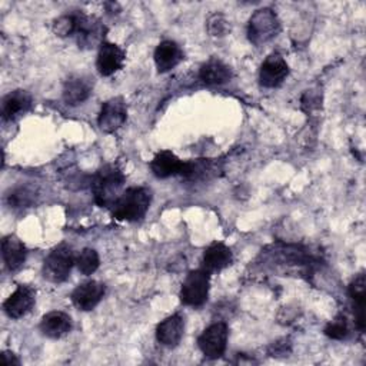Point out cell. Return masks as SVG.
I'll return each instance as SVG.
<instances>
[{
    "mask_svg": "<svg viewBox=\"0 0 366 366\" xmlns=\"http://www.w3.org/2000/svg\"><path fill=\"white\" fill-rule=\"evenodd\" d=\"M124 174L117 166L104 164L103 167H100L92 177L90 184L94 202L100 207L112 209L123 193L122 187L124 184Z\"/></svg>",
    "mask_w": 366,
    "mask_h": 366,
    "instance_id": "cell-1",
    "label": "cell"
},
{
    "mask_svg": "<svg viewBox=\"0 0 366 366\" xmlns=\"http://www.w3.org/2000/svg\"><path fill=\"white\" fill-rule=\"evenodd\" d=\"M152 192L147 187H129L112 207V214L117 220L137 222L144 217L150 207Z\"/></svg>",
    "mask_w": 366,
    "mask_h": 366,
    "instance_id": "cell-2",
    "label": "cell"
},
{
    "mask_svg": "<svg viewBox=\"0 0 366 366\" xmlns=\"http://www.w3.org/2000/svg\"><path fill=\"white\" fill-rule=\"evenodd\" d=\"M76 262V256L70 246L59 244L54 247L43 262V277L51 283L64 282Z\"/></svg>",
    "mask_w": 366,
    "mask_h": 366,
    "instance_id": "cell-3",
    "label": "cell"
},
{
    "mask_svg": "<svg viewBox=\"0 0 366 366\" xmlns=\"http://www.w3.org/2000/svg\"><path fill=\"white\" fill-rule=\"evenodd\" d=\"M279 31L280 21L272 9L256 10L249 19L247 37L256 46L272 40Z\"/></svg>",
    "mask_w": 366,
    "mask_h": 366,
    "instance_id": "cell-4",
    "label": "cell"
},
{
    "mask_svg": "<svg viewBox=\"0 0 366 366\" xmlns=\"http://www.w3.org/2000/svg\"><path fill=\"white\" fill-rule=\"evenodd\" d=\"M210 273L203 267L192 270L180 289V300L187 306H202L207 300Z\"/></svg>",
    "mask_w": 366,
    "mask_h": 366,
    "instance_id": "cell-5",
    "label": "cell"
},
{
    "mask_svg": "<svg viewBox=\"0 0 366 366\" xmlns=\"http://www.w3.org/2000/svg\"><path fill=\"white\" fill-rule=\"evenodd\" d=\"M106 27L103 23L94 17L86 16L83 13H76V41L79 47L92 49L103 43Z\"/></svg>",
    "mask_w": 366,
    "mask_h": 366,
    "instance_id": "cell-6",
    "label": "cell"
},
{
    "mask_svg": "<svg viewBox=\"0 0 366 366\" xmlns=\"http://www.w3.org/2000/svg\"><path fill=\"white\" fill-rule=\"evenodd\" d=\"M227 326L223 322H217L210 325L203 330V333L197 339V346L206 357L217 359L220 357L227 345Z\"/></svg>",
    "mask_w": 366,
    "mask_h": 366,
    "instance_id": "cell-7",
    "label": "cell"
},
{
    "mask_svg": "<svg viewBox=\"0 0 366 366\" xmlns=\"http://www.w3.org/2000/svg\"><path fill=\"white\" fill-rule=\"evenodd\" d=\"M127 117V107L123 97H112L102 104L97 124L102 132L113 133L123 126Z\"/></svg>",
    "mask_w": 366,
    "mask_h": 366,
    "instance_id": "cell-8",
    "label": "cell"
},
{
    "mask_svg": "<svg viewBox=\"0 0 366 366\" xmlns=\"http://www.w3.org/2000/svg\"><path fill=\"white\" fill-rule=\"evenodd\" d=\"M289 74V67L286 60L279 53L269 54L260 66L259 80L260 84L269 89L277 87Z\"/></svg>",
    "mask_w": 366,
    "mask_h": 366,
    "instance_id": "cell-9",
    "label": "cell"
},
{
    "mask_svg": "<svg viewBox=\"0 0 366 366\" xmlns=\"http://www.w3.org/2000/svg\"><path fill=\"white\" fill-rule=\"evenodd\" d=\"M106 293V286L97 280H87L80 283L71 293L73 305L83 312L94 309Z\"/></svg>",
    "mask_w": 366,
    "mask_h": 366,
    "instance_id": "cell-10",
    "label": "cell"
},
{
    "mask_svg": "<svg viewBox=\"0 0 366 366\" xmlns=\"http://www.w3.org/2000/svg\"><path fill=\"white\" fill-rule=\"evenodd\" d=\"M36 302V292L27 285H20L17 289L4 300L3 310L11 319H20L29 313Z\"/></svg>",
    "mask_w": 366,
    "mask_h": 366,
    "instance_id": "cell-11",
    "label": "cell"
},
{
    "mask_svg": "<svg viewBox=\"0 0 366 366\" xmlns=\"http://www.w3.org/2000/svg\"><path fill=\"white\" fill-rule=\"evenodd\" d=\"M124 51L114 43L103 41L99 47L96 69L102 76H112L123 67Z\"/></svg>",
    "mask_w": 366,
    "mask_h": 366,
    "instance_id": "cell-12",
    "label": "cell"
},
{
    "mask_svg": "<svg viewBox=\"0 0 366 366\" xmlns=\"http://www.w3.org/2000/svg\"><path fill=\"white\" fill-rule=\"evenodd\" d=\"M154 64L157 71L166 73L174 69L183 60V51L180 46L173 40H163L154 50Z\"/></svg>",
    "mask_w": 366,
    "mask_h": 366,
    "instance_id": "cell-13",
    "label": "cell"
},
{
    "mask_svg": "<svg viewBox=\"0 0 366 366\" xmlns=\"http://www.w3.org/2000/svg\"><path fill=\"white\" fill-rule=\"evenodd\" d=\"M184 330V320L180 315H172L163 319L156 327V339L159 343L167 347L176 346Z\"/></svg>",
    "mask_w": 366,
    "mask_h": 366,
    "instance_id": "cell-14",
    "label": "cell"
},
{
    "mask_svg": "<svg viewBox=\"0 0 366 366\" xmlns=\"http://www.w3.org/2000/svg\"><path fill=\"white\" fill-rule=\"evenodd\" d=\"M70 329H71V317L61 310H53L46 313L40 322L41 333L51 339H59L67 335Z\"/></svg>",
    "mask_w": 366,
    "mask_h": 366,
    "instance_id": "cell-15",
    "label": "cell"
},
{
    "mask_svg": "<svg viewBox=\"0 0 366 366\" xmlns=\"http://www.w3.org/2000/svg\"><path fill=\"white\" fill-rule=\"evenodd\" d=\"M26 246L14 234L4 236L1 240V257L9 270H17L26 260Z\"/></svg>",
    "mask_w": 366,
    "mask_h": 366,
    "instance_id": "cell-16",
    "label": "cell"
},
{
    "mask_svg": "<svg viewBox=\"0 0 366 366\" xmlns=\"http://www.w3.org/2000/svg\"><path fill=\"white\" fill-rule=\"evenodd\" d=\"M92 89L93 87L89 79L83 76L69 77L63 86V100L70 106L81 104L92 94Z\"/></svg>",
    "mask_w": 366,
    "mask_h": 366,
    "instance_id": "cell-17",
    "label": "cell"
},
{
    "mask_svg": "<svg viewBox=\"0 0 366 366\" xmlns=\"http://www.w3.org/2000/svg\"><path fill=\"white\" fill-rule=\"evenodd\" d=\"M31 106V96L26 90H13L1 100L3 120H13L21 113L27 112Z\"/></svg>",
    "mask_w": 366,
    "mask_h": 366,
    "instance_id": "cell-18",
    "label": "cell"
},
{
    "mask_svg": "<svg viewBox=\"0 0 366 366\" xmlns=\"http://www.w3.org/2000/svg\"><path fill=\"white\" fill-rule=\"evenodd\" d=\"M182 169L183 160H180L174 153L169 150L159 152L150 162V170L159 179H166L176 174L180 176Z\"/></svg>",
    "mask_w": 366,
    "mask_h": 366,
    "instance_id": "cell-19",
    "label": "cell"
},
{
    "mask_svg": "<svg viewBox=\"0 0 366 366\" xmlns=\"http://www.w3.org/2000/svg\"><path fill=\"white\" fill-rule=\"evenodd\" d=\"M233 260L232 250L223 243L210 244L203 254V269L209 273L227 267Z\"/></svg>",
    "mask_w": 366,
    "mask_h": 366,
    "instance_id": "cell-20",
    "label": "cell"
},
{
    "mask_svg": "<svg viewBox=\"0 0 366 366\" xmlns=\"http://www.w3.org/2000/svg\"><path fill=\"white\" fill-rule=\"evenodd\" d=\"M199 77L206 84H223L232 79V69L222 60L213 57L202 64L199 70Z\"/></svg>",
    "mask_w": 366,
    "mask_h": 366,
    "instance_id": "cell-21",
    "label": "cell"
},
{
    "mask_svg": "<svg viewBox=\"0 0 366 366\" xmlns=\"http://www.w3.org/2000/svg\"><path fill=\"white\" fill-rule=\"evenodd\" d=\"M349 296L355 303V320L360 332L365 329V299H366V283L365 274H357L349 285Z\"/></svg>",
    "mask_w": 366,
    "mask_h": 366,
    "instance_id": "cell-22",
    "label": "cell"
},
{
    "mask_svg": "<svg viewBox=\"0 0 366 366\" xmlns=\"http://www.w3.org/2000/svg\"><path fill=\"white\" fill-rule=\"evenodd\" d=\"M74 264L77 266L79 272L81 274H92L97 270L99 264H100V259H99V254L92 247H84L77 256H76V262Z\"/></svg>",
    "mask_w": 366,
    "mask_h": 366,
    "instance_id": "cell-23",
    "label": "cell"
},
{
    "mask_svg": "<svg viewBox=\"0 0 366 366\" xmlns=\"http://www.w3.org/2000/svg\"><path fill=\"white\" fill-rule=\"evenodd\" d=\"M347 332H349V327H347V322H346V317L339 315L336 316L332 322H329L325 327V335L330 339H336V340H340V339H345L347 336Z\"/></svg>",
    "mask_w": 366,
    "mask_h": 366,
    "instance_id": "cell-24",
    "label": "cell"
},
{
    "mask_svg": "<svg viewBox=\"0 0 366 366\" xmlns=\"http://www.w3.org/2000/svg\"><path fill=\"white\" fill-rule=\"evenodd\" d=\"M76 30V13L74 14H66V16H60L59 19L54 20L53 23V31L60 36V37H66V36H73Z\"/></svg>",
    "mask_w": 366,
    "mask_h": 366,
    "instance_id": "cell-25",
    "label": "cell"
},
{
    "mask_svg": "<svg viewBox=\"0 0 366 366\" xmlns=\"http://www.w3.org/2000/svg\"><path fill=\"white\" fill-rule=\"evenodd\" d=\"M7 202L10 207H27L33 202V193L24 187H20L7 196Z\"/></svg>",
    "mask_w": 366,
    "mask_h": 366,
    "instance_id": "cell-26",
    "label": "cell"
},
{
    "mask_svg": "<svg viewBox=\"0 0 366 366\" xmlns=\"http://www.w3.org/2000/svg\"><path fill=\"white\" fill-rule=\"evenodd\" d=\"M207 29L212 36H224L230 30L229 21L222 14H213L207 20Z\"/></svg>",
    "mask_w": 366,
    "mask_h": 366,
    "instance_id": "cell-27",
    "label": "cell"
},
{
    "mask_svg": "<svg viewBox=\"0 0 366 366\" xmlns=\"http://www.w3.org/2000/svg\"><path fill=\"white\" fill-rule=\"evenodd\" d=\"M1 365L4 366H11V365H20V360L16 357L14 353L9 352V350H4L1 352Z\"/></svg>",
    "mask_w": 366,
    "mask_h": 366,
    "instance_id": "cell-28",
    "label": "cell"
}]
</instances>
